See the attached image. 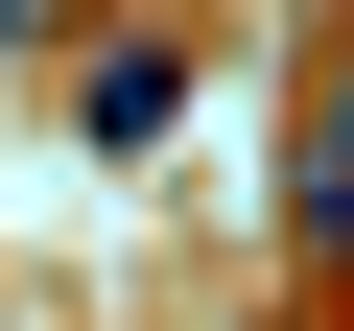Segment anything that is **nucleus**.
Here are the masks:
<instances>
[{"mask_svg": "<svg viewBox=\"0 0 354 331\" xmlns=\"http://www.w3.org/2000/svg\"><path fill=\"white\" fill-rule=\"evenodd\" d=\"M283 237L354 284V24H330V71H307V166H283Z\"/></svg>", "mask_w": 354, "mask_h": 331, "instance_id": "nucleus-1", "label": "nucleus"}, {"mask_svg": "<svg viewBox=\"0 0 354 331\" xmlns=\"http://www.w3.org/2000/svg\"><path fill=\"white\" fill-rule=\"evenodd\" d=\"M165 118H189V24H118L95 48V142H165Z\"/></svg>", "mask_w": 354, "mask_h": 331, "instance_id": "nucleus-2", "label": "nucleus"}]
</instances>
